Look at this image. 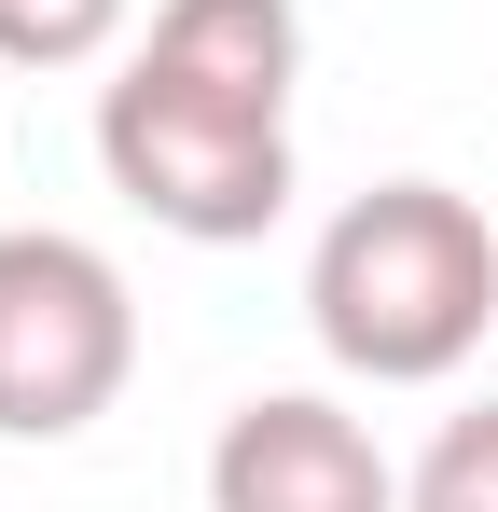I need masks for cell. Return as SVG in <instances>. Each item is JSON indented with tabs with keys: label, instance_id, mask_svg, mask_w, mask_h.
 Instances as JSON below:
<instances>
[{
	"label": "cell",
	"instance_id": "obj_2",
	"mask_svg": "<svg viewBox=\"0 0 498 512\" xmlns=\"http://www.w3.org/2000/svg\"><path fill=\"white\" fill-rule=\"evenodd\" d=\"M305 319L360 388H443L498 333V222L457 180H374L305 250Z\"/></svg>",
	"mask_w": 498,
	"mask_h": 512
},
{
	"label": "cell",
	"instance_id": "obj_3",
	"mask_svg": "<svg viewBox=\"0 0 498 512\" xmlns=\"http://www.w3.org/2000/svg\"><path fill=\"white\" fill-rule=\"evenodd\" d=\"M139 374V291L97 236L14 222L0 236V443H70Z\"/></svg>",
	"mask_w": 498,
	"mask_h": 512
},
{
	"label": "cell",
	"instance_id": "obj_5",
	"mask_svg": "<svg viewBox=\"0 0 498 512\" xmlns=\"http://www.w3.org/2000/svg\"><path fill=\"white\" fill-rule=\"evenodd\" d=\"M402 512H498V388L429 429V457L402 471Z\"/></svg>",
	"mask_w": 498,
	"mask_h": 512
},
{
	"label": "cell",
	"instance_id": "obj_6",
	"mask_svg": "<svg viewBox=\"0 0 498 512\" xmlns=\"http://www.w3.org/2000/svg\"><path fill=\"white\" fill-rule=\"evenodd\" d=\"M139 0H0V70H83L125 42Z\"/></svg>",
	"mask_w": 498,
	"mask_h": 512
},
{
	"label": "cell",
	"instance_id": "obj_4",
	"mask_svg": "<svg viewBox=\"0 0 498 512\" xmlns=\"http://www.w3.org/2000/svg\"><path fill=\"white\" fill-rule=\"evenodd\" d=\"M208 512H402V471L332 388H249L208 443Z\"/></svg>",
	"mask_w": 498,
	"mask_h": 512
},
{
	"label": "cell",
	"instance_id": "obj_1",
	"mask_svg": "<svg viewBox=\"0 0 498 512\" xmlns=\"http://www.w3.org/2000/svg\"><path fill=\"white\" fill-rule=\"evenodd\" d=\"M291 84H305L291 0H153V28L97 84V167L139 222L249 250L291 208Z\"/></svg>",
	"mask_w": 498,
	"mask_h": 512
}]
</instances>
